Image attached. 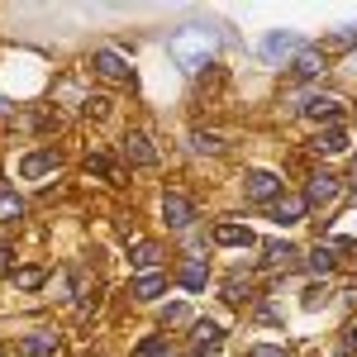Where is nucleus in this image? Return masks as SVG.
<instances>
[{"mask_svg":"<svg viewBox=\"0 0 357 357\" xmlns=\"http://www.w3.org/2000/svg\"><path fill=\"white\" fill-rule=\"evenodd\" d=\"M186 319V305H167V324H181Z\"/></svg>","mask_w":357,"mask_h":357,"instance_id":"obj_27","label":"nucleus"},{"mask_svg":"<svg viewBox=\"0 0 357 357\" xmlns=\"http://www.w3.org/2000/svg\"><path fill=\"white\" fill-rule=\"evenodd\" d=\"M248 357H286V353H281V348H267V343H262V348H252Z\"/></svg>","mask_w":357,"mask_h":357,"instance_id":"obj_29","label":"nucleus"},{"mask_svg":"<svg viewBox=\"0 0 357 357\" xmlns=\"http://www.w3.org/2000/svg\"><path fill=\"white\" fill-rule=\"evenodd\" d=\"M134 357H167V343H162V338H148V343H138Z\"/></svg>","mask_w":357,"mask_h":357,"instance_id":"obj_24","label":"nucleus"},{"mask_svg":"<svg viewBox=\"0 0 357 357\" xmlns=\"http://www.w3.org/2000/svg\"><path fill=\"white\" fill-rule=\"evenodd\" d=\"M57 167V153H29L24 162H20V172L24 176H43V172H53Z\"/></svg>","mask_w":357,"mask_h":357,"instance_id":"obj_16","label":"nucleus"},{"mask_svg":"<svg viewBox=\"0 0 357 357\" xmlns=\"http://www.w3.org/2000/svg\"><path fill=\"white\" fill-rule=\"evenodd\" d=\"M291 53H301V38H296L291 29H272V33L262 38V57H267V62H281V57H291Z\"/></svg>","mask_w":357,"mask_h":357,"instance_id":"obj_2","label":"nucleus"},{"mask_svg":"<svg viewBox=\"0 0 357 357\" xmlns=\"http://www.w3.org/2000/svg\"><path fill=\"white\" fill-rule=\"evenodd\" d=\"M314 148H319V153H343V148H348V134H343V129H324V134L314 138Z\"/></svg>","mask_w":357,"mask_h":357,"instance_id":"obj_19","label":"nucleus"},{"mask_svg":"<svg viewBox=\"0 0 357 357\" xmlns=\"http://www.w3.org/2000/svg\"><path fill=\"white\" fill-rule=\"evenodd\" d=\"M305 267H310V272H319V276H329L333 272V248H314V252L305 257Z\"/></svg>","mask_w":357,"mask_h":357,"instance_id":"obj_20","label":"nucleus"},{"mask_svg":"<svg viewBox=\"0 0 357 357\" xmlns=\"http://www.w3.org/2000/svg\"><path fill=\"white\" fill-rule=\"evenodd\" d=\"M162 291H167V276L162 272H148V276H138V281H134V296H138V301H158Z\"/></svg>","mask_w":357,"mask_h":357,"instance_id":"obj_13","label":"nucleus"},{"mask_svg":"<svg viewBox=\"0 0 357 357\" xmlns=\"http://www.w3.org/2000/svg\"><path fill=\"white\" fill-rule=\"evenodd\" d=\"M353 348H357V324H353Z\"/></svg>","mask_w":357,"mask_h":357,"instance_id":"obj_30","label":"nucleus"},{"mask_svg":"<svg viewBox=\"0 0 357 357\" xmlns=\"http://www.w3.org/2000/svg\"><path fill=\"white\" fill-rule=\"evenodd\" d=\"M167 53L172 62L181 67V72H200V67H210V57H215V33L210 29H176L172 33V43H167Z\"/></svg>","mask_w":357,"mask_h":357,"instance_id":"obj_1","label":"nucleus"},{"mask_svg":"<svg viewBox=\"0 0 357 357\" xmlns=\"http://www.w3.org/2000/svg\"><path fill=\"white\" fill-rule=\"evenodd\" d=\"M162 220L172 224V229H186V224L195 220V205H191L181 191H167V195H162Z\"/></svg>","mask_w":357,"mask_h":357,"instance_id":"obj_3","label":"nucleus"},{"mask_svg":"<svg viewBox=\"0 0 357 357\" xmlns=\"http://www.w3.org/2000/svg\"><path fill=\"white\" fill-rule=\"evenodd\" d=\"M333 195H338V176L333 172H314L310 186H305V205H329Z\"/></svg>","mask_w":357,"mask_h":357,"instance_id":"obj_4","label":"nucleus"},{"mask_svg":"<svg viewBox=\"0 0 357 357\" xmlns=\"http://www.w3.org/2000/svg\"><path fill=\"white\" fill-rule=\"evenodd\" d=\"M0 110H5V105H0Z\"/></svg>","mask_w":357,"mask_h":357,"instance_id":"obj_32","label":"nucleus"},{"mask_svg":"<svg viewBox=\"0 0 357 357\" xmlns=\"http://www.w3.org/2000/svg\"><path fill=\"white\" fill-rule=\"evenodd\" d=\"M20 215H24V200L10 191V186H0V220H5V224H15Z\"/></svg>","mask_w":357,"mask_h":357,"instance_id":"obj_17","label":"nucleus"},{"mask_svg":"<svg viewBox=\"0 0 357 357\" xmlns=\"http://www.w3.org/2000/svg\"><path fill=\"white\" fill-rule=\"evenodd\" d=\"M319 72H324V53H319V48H301V53H296V77L310 82V77H319Z\"/></svg>","mask_w":357,"mask_h":357,"instance_id":"obj_10","label":"nucleus"},{"mask_svg":"<svg viewBox=\"0 0 357 357\" xmlns=\"http://www.w3.org/2000/svg\"><path fill=\"white\" fill-rule=\"evenodd\" d=\"M205 281H210V267H205L200 257L181 262V286H186V291H205Z\"/></svg>","mask_w":357,"mask_h":357,"instance_id":"obj_12","label":"nucleus"},{"mask_svg":"<svg viewBox=\"0 0 357 357\" xmlns=\"http://www.w3.org/2000/svg\"><path fill=\"white\" fill-rule=\"evenodd\" d=\"M305 195H281V200H272V220L276 224H301L305 220Z\"/></svg>","mask_w":357,"mask_h":357,"instance_id":"obj_6","label":"nucleus"},{"mask_svg":"<svg viewBox=\"0 0 357 357\" xmlns=\"http://www.w3.org/2000/svg\"><path fill=\"white\" fill-rule=\"evenodd\" d=\"M91 67H96L100 77H110V82H129V67H124V57L110 53V48H100V53L91 57Z\"/></svg>","mask_w":357,"mask_h":357,"instance_id":"obj_7","label":"nucleus"},{"mask_svg":"<svg viewBox=\"0 0 357 357\" xmlns=\"http://www.w3.org/2000/svg\"><path fill=\"white\" fill-rule=\"evenodd\" d=\"M15 281H20L24 291H33V286H43V267H24V272L15 276Z\"/></svg>","mask_w":357,"mask_h":357,"instance_id":"obj_23","label":"nucleus"},{"mask_svg":"<svg viewBox=\"0 0 357 357\" xmlns=\"http://www.w3.org/2000/svg\"><path fill=\"white\" fill-rule=\"evenodd\" d=\"M215 348H220V324L200 319L195 324V353H215Z\"/></svg>","mask_w":357,"mask_h":357,"instance_id":"obj_15","label":"nucleus"},{"mask_svg":"<svg viewBox=\"0 0 357 357\" xmlns=\"http://www.w3.org/2000/svg\"><path fill=\"white\" fill-rule=\"evenodd\" d=\"M296 257H301V252H296L291 243H281V238H272V243H267V262H272V267H291Z\"/></svg>","mask_w":357,"mask_h":357,"instance_id":"obj_18","label":"nucleus"},{"mask_svg":"<svg viewBox=\"0 0 357 357\" xmlns=\"http://www.w3.org/2000/svg\"><path fill=\"white\" fill-rule=\"evenodd\" d=\"M0 357H5V353H0Z\"/></svg>","mask_w":357,"mask_h":357,"instance_id":"obj_33","label":"nucleus"},{"mask_svg":"<svg viewBox=\"0 0 357 357\" xmlns=\"http://www.w3.org/2000/svg\"><path fill=\"white\" fill-rule=\"evenodd\" d=\"M215 243L248 248V243H252V229H248V224H220V229H215Z\"/></svg>","mask_w":357,"mask_h":357,"instance_id":"obj_11","label":"nucleus"},{"mask_svg":"<svg viewBox=\"0 0 357 357\" xmlns=\"http://www.w3.org/2000/svg\"><path fill=\"white\" fill-rule=\"evenodd\" d=\"M353 186H357V167H353Z\"/></svg>","mask_w":357,"mask_h":357,"instance_id":"obj_31","label":"nucleus"},{"mask_svg":"<svg viewBox=\"0 0 357 357\" xmlns=\"http://www.w3.org/2000/svg\"><path fill=\"white\" fill-rule=\"evenodd\" d=\"M191 148L195 153H220V138L215 134H191Z\"/></svg>","mask_w":357,"mask_h":357,"instance_id":"obj_22","label":"nucleus"},{"mask_svg":"<svg viewBox=\"0 0 357 357\" xmlns=\"http://www.w3.org/2000/svg\"><path fill=\"white\" fill-rule=\"evenodd\" d=\"M124 153H129L134 162H143V167H153V162H158V153L148 148V138H143V134H129V138H124Z\"/></svg>","mask_w":357,"mask_h":357,"instance_id":"obj_14","label":"nucleus"},{"mask_svg":"<svg viewBox=\"0 0 357 357\" xmlns=\"http://www.w3.org/2000/svg\"><path fill=\"white\" fill-rule=\"evenodd\" d=\"M243 191L252 195V200H281V181H276L272 172H248Z\"/></svg>","mask_w":357,"mask_h":357,"instance_id":"obj_5","label":"nucleus"},{"mask_svg":"<svg viewBox=\"0 0 357 357\" xmlns=\"http://www.w3.org/2000/svg\"><path fill=\"white\" fill-rule=\"evenodd\" d=\"M20 348H24L29 357H48L57 348V333H48V329H33V333H24L20 338Z\"/></svg>","mask_w":357,"mask_h":357,"instance_id":"obj_9","label":"nucleus"},{"mask_svg":"<svg viewBox=\"0 0 357 357\" xmlns=\"http://www.w3.org/2000/svg\"><path fill=\"white\" fill-rule=\"evenodd\" d=\"M305 114H310V119H338V114H343V100H338V96H310V100H305Z\"/></svg>","mask_w":357,"mask_h":357,"instance_id":"obj_8","label":"nucleus"},{"mask_svg":"<svg viewBox=\"0 0 357 357\" xmlns=\"http://www.w3.org/2000/svg\"><path fill=\"white\" fill-rule=\"evenodd\" d=\"M329 43H333V48H353V43H357V29H338Z\"/></svg>","mask_w":357,"mask_h":357,"instance_id":"obj_26","label":"nucleus"},{"mask_svg":"<svg viewBox=\"0 0 357 357\" xmlns=\"http://www.w3.org/2000/svg\"><path fill=\"white\" fill-rule=\"evenodd\" d=\"M158 257H162V252H158V243H138V248H134V257H129V262H134V267H153Z\"/></svg>","mask_w":357,"mask_h":357,"instance_id":"obj_21","label":"nucleus"},{"mask_svg":"<svg viewBox=\"0 0 357 357\" xmlns=\"http://www.w3.org/2000/svg\"><path fill=\"white\" fill-rule=\"evenodd\" d=\"M10 267H15V252H10V248H0V276L10 272Z\"/></svg>","mask_w":357,"mask_h":357,"instance_id":"obj_28","label":"nucleus"},{"mask_svg":"<svg viewBox=\"0 0 357 357\" xmlns=\"http://www.w3.org/2000/svg\"><path fill=\"white\" fill-rule=\"evenodd\" d=\"M324 301H329V291H324V286H310V291H305V310H319Z\"/></svg>","mask_w":357,"mask_h":357,"instance_id":"obj_25","label":"nucleus"}]
</instances>
